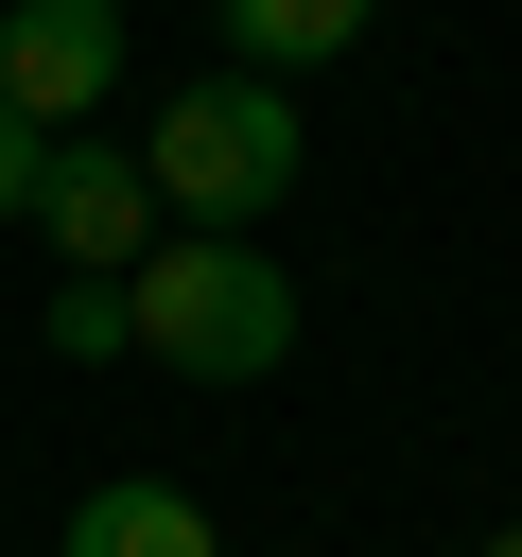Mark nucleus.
Segmentation results:
<instances>
[{"instance_id": "nucleus-1", "label": "nucleus", "mask_w": 522, "mask_h": 557, "mask_svg": "<svg viewBox=\"0 0 522 557\" xmlns=\"http://www.w3.org/2000/svg\"><path fill=\"white\" fill-rule=\"evenodd\" d=\"M122 313H139V348H157L174 383H261V366H296V278H278L244 226L157 244V261L122 278Z\"/></svg>"}, {"instance_id": "nucleus-2", "label": "nucleus", "mask_w": 522, "mask_h": 557, "mask_svg": "<svg viewBox=\"0 0 522 557\" xmlns=\"http://www.w3.org/2000/svg\"><path fill=\"white\" fill-rule=\"evenodd\" d=\"M296 104L261 87V70H209V87H174L157 104V139H139V174H157V209H191V226H261L278 191H296Z\"/></svg>"}, {"instance_id": "nucleus-3", "label": "nucleus", "mask_w": 522, "mask_h": 557, "mask_svg": "<svg viewBox=\"0 0 522 557\" xmlns=\"http://www.w3.org/2000/svg\"><path fill=\"white\" fill-rule=\"evenodd\" d=\"M122 87V0H0V104L35 139H87Z\"/></svg>"}, {"instance_id": "nucleus-4", "label": "nucleus", "mask_w": 522, "mask_h": 557, "mask_svg": "<svg viewBox=\"0 0 522 557\" xmlns=\"http://www.w3.org/2000/svg\"><path fill=\"white\" fill-rule=\"evenodd\" d=\"M35 226H52V261H70V278H139V261H157V174H139V157H104V139H52Z\"/></svg>"}, {"instance_id": "nucleus-5", "label": "nucleus", "mask_w": 522, "mask_h": 557, "mask_svg": "<svg viewBox=\"0 0 522 557\" xmlns=\"http://www.w3.org/2000/svg\"><path fill=\"white\" fill-rule=\"evenodd\" d=\"M52 557H226V540H209V505H191V487L122 470V487H87V505H70V540H52Z\"/></svg>"}, {"instance_id": "nucleus-6", "label": "nucleus", "mask_w": 522, "mask_h": 557, "mask_svg": "<svg viewBox=\"0 0 522 557\" xmlns=\"http://www.w3.org/2000/svg\"><path fill=\"white\" fill-rule=\"evenodd\" d=\"M348 35H365V0H226V70H261V87L278 70H331Z\"/></svg>"}, {"instance_id": "nucleus-7", "label": "nucleus", "mask_w": 522, "mask_h": 557, "mask_svg": "<svg viewBox=\"0 0 522 557\" xmlns=\"http://www.w3.org/2000/svg\"><path fill=\"white\" fill-rule=\"evenodd\" d=\"M52 348H70V366H104V348H139V313H122V278H52Z\"/></svg>"}, {"instance_id": "nucleus-8", "label": "nucleus", "mask_w": 522, "mask_h": 557, "mask_svg": "<svg viewBox=\"0 0 522 557\" xmlns=\"http://www.w3.org/2000/svg\"><path fill=\"white\" fill-rule=\"evenodd\" d=\"M35 174H52V139H35V122H17V104H0V226H17V209H35Z\"/></svg>"}, {"instance_id": "nucleus-9", "label": "nucleus", "mask_w": 522, "mask_h": 557, "mask_svg": "<svg viewBox=\"0 0 522 557\" xmlns=\"http://www.w3.org/2000/svg\"><path fill=\"white\" fill-rule=\"evenodd\" d=\"M487 557H522V522H505V540H487Z\"/></svg>"}]
</instances>
